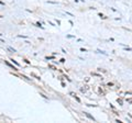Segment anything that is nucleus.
I'll list each match as a JSON object with an SVG mask.
<instances>
[{
	"mask_svg": "<svg viewBox=\"0 0 132 123\" xmlns=\"http://www.w3.org/2000/svg\"><path fill=\"white\" fill-rule=\"evenodd\" d=\"M69 95H71L72 97H74V98H75V99H76L78 102H80V99H79V98H78V97L76 96V93H75V92H69Z\"/></svg>",
	"mask_w": 132,
	"mask_h": 123,
	"instance_id": "f257e3e1",
	"label": "nucleus"
},
{
	"mask_svg": "<svg viewBox=\"0 0 132 123\" xmlns=\"http://www.w3.org/2000/svg\"><path fill=\"white\" fill-rule=\"evenodd\" d=\"M84 113H85V116H86V117H87V118H89V119H90V120H93V121H95V119H94V117H93V116H90V114H89L88 112H84Z\"/></svg>",
	"mask_w": 132,
	"mask_h": 123,
	"instance_id": "f03ea898",
	"label": "nucleus"
},
{
	"mask_svg": "<svg viewBox=\"0 0 132 123\" xmlns=\"http://www.w3.org/2000/svg\"><path fill=\"white\" fill-rule=\"evenodd\" d=\"M87 89H88V86H84L82 88H80V91L81 92H86V90H87Z\"/></svg>",
	"mask_w": 132,
	"mask_h": 123,
	"instance_id": "7ed1b4c3",
	"label": "nucleus"
},
{
	"mask_svg": "<svg viewBox=\"0 0 132 123\" xmlns=\"http://www.w3.org/2000/svg\"><path fill=\"white\" fill-rule=\"evenodd\" d=\"M6 64L8 65V66H10L11 68H13V69H14V71H16V68H15V67H13V65H11V64L9 63V61H6Z\"/></svg>",
	"mask_w": 132,
	"mask_h": 123,
	"instance_id": "20e7f679",
	"label": "nucleus"
},
{
	"mask_svg": "<svg viewBox=\"0 0 132 123\" xmlns=\"http://www.w3.org/2000/svg\"><path fill=\"white\" fill-rule=\"evenodd\" d=\"M117 102H118V103H119V104H122V103H123V101H122V99H119V98H118V99H117Z\"/></svg>",
	"mask_w": 132,
	"mask_h": 123,
	"instance_id": "39448f33",
	"label": "nucleus"
},
{
	"mask_svg": "<svg viewBox=\"0 0 132 123\" xmlns=\"http://www.w3.org/2000/svg\"><path fill=\"white\" fill-rule=\"evenodd\" d=\"M99 17H100L101 19H106V18H107V17H105L104 14H101V13H99Z\"/></svg>",
	"mask_w": 132,
	"mask_h": 123,
	"instance_id": "423d86ee",
	"label": "nucleus"
},
{
	"mask_svg": "<svg viewBox=\"0 0 132 123\" xmlns=\"http://www.w3.org/2000/svg\"><path fill=\"white\" fill-rule=\"evenodd\" d=\"M125 50H126V51H130V52H132V48H131V47H125Z\"/></svg>",
	"mask_w": 132,
	"mask_h": 123,
	"instance_id": "0eeeda50",
	"label": "nucleus"
},
{
	"mask_svg": "<svg viewBox=\"0 0 132 123\" xmlns=\"http://www.w3.org/2000/svg\"><path fill=\"white\" fill-rule=\"evenodd\" d=\"M36 25H38V27H40V28H42V24H41L40 22H38V23H36Z\"/></svg>",
	"mask_w": 132,
	"mask_h": 123,
	"instance_id": "6e6552de",
	"label": "nucleus"
},
{
	"mask_svg": "<svg viewBox=\"0 0 132 123\" xmlns=\"http://www.w3.org/2000/svg\"><path fill=\"white\" fill-rule=\"evenodd\" d=\"M8 48H9L10 51H12V52H15V50H14V48H12V47H8Z\"/></svg>",
	"mask_w": 132,
	"mask_h": 123,
	"instance_id": "1a4fd4ad",
	"label": "nucleus"
}]
</instances>
